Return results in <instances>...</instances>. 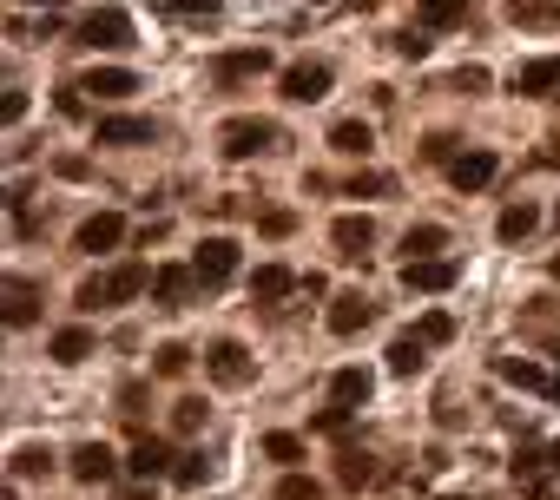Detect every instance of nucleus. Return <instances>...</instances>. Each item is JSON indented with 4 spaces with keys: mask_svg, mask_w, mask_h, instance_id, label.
Here are the masks:
<instances>
[{
    "mask_svg": "<svg viewBox=\"0 0 560 500\" xmlns=\"http://www.w3.org/2000/svg\"><path fill=\"white\" fill-rule=\"evenodd\" d=\"M33 316H40V297H33V283H27V277H14V283H7V323L27 329Z\"/></svg>",
    "mask_w": 560,
    "mask_h": 500,
    "instance_id": "nucleus-23",
    "label": "nucleus"
},
{
    "mask_svg": "<svg viewBox=\"0 0 560 500\" xmlns=\"http://www.w3.org/2000/svg\"><path fill=\"white\" fill-rule=\"evenodd\" d=\"M205 474H211V461H205V454H178L172 481H178V487H205Z\"/></svg>",
    "mask_w": 560,
    "mask_h": 500,
    "instance_id": "nucleus-31",
    "label": "nucleus"
},
{
    "mask_svg": "<svg viewBox=\"0 0 560 500\" xmlns=\"http://www.w3.org/2000/svg\"><path fill=\"white\" fill-rule=\"evenodd\" d=\"M416 14L429 27H455V20H468V0H416Z\"/></svg>",
    "mask_w": 560,
    "mask_h": 500,
    "instance_id": "nucleus-28",
    "label": "nucleus"
},
{
    "mask_svg": "<svg viewBox=\"0 0 560 500\" xmlns=\"http://www.w3.org/2000/svg\"><path fill=\"white\" fill-rule=\"evenodd\" d=\"M455 257H416V264H402V283L416 290V297H442V290H455Z\"/></svg>",
    "mask_w": 560,
    "mask_h": 500,
    "instance_id": "nucleus-5",
    "label": "nucleus"
},
{
    "mask_svg": "<svg viewBox=\"0 0 560 500\" xmlns=\"http://www.w3.org/2000/svg\"><path fill=\"white\" fill-rule=\"evenodd\" d=\"M422 158H435V165H455V139H448V132H435V139L422 145Z\"/></svg>",
    "mask_w": 560,
    "mask_h": 500,
    "instance_id": "nucleus-41",
    "label": "nucleus"
},
{
    "mask_svg": "<svg viewBox=\"0 0 560 500\" xmlns=\"http://www.w3.org/2000/svg\"><path fill=\"white\" fill-rule=\"evenodd\" d=\"M297 283H304L297 270H284V264H257V277H251V303H284Z\"/></svg>",
    "mask_w": 560,
    "mask_h": 500,
    "instance_id": "nucleus-18",
    "label": "nucleus"
},
{
    "mask_svg": "<svg viewBox=\"0 0 560 500\" xmlns=\"http://www.w3.org/2000/svg\"><path fill=\"white\" fill-rule=\"evenodd\" d=\"M429 47H435L429 33H396V53H402V60H422Z\"/></svg>",
    "mask_w": 560,
    "mask_h": 500,
    "instance_id": "nucleus-40",
    "label": "nucleus"
},
{
    "mask_svg": "<svg viewBox=\"0 0 560 500\" xmlns=\"http://www.w3.org/2000/svg\"><path fill=\"white\" fill-rule=\"evenodd\" d=\"M264 73H271V53H264V47H244V53H224V60H218L224 86H238V79H264Z\"/></svg>",
    "mask_w": 560,
    "mask_h": 500,
    "instance_id": "nucleus-19",
    "label": "nucleus"
},
{
    "mask_svg": "<svg viewBox=\"0 0 560 500\" xmlns=\"http://www.w3.org/2000/svg\"><path fill=\"white\" fill-rule=\"evenodd\" d=\"M47 468H53L47 448H14V474H47Z\"/></svg>",
    "mask_w": 560,
    "mask_h": 500,
    "instance_id": "nucleus-35",
    "label": "nucleus"
},
{
    "mask_svg": "<svg viewBox=\"0 0 560 500\" xmlns=\"http://www.w3.org/2000/svg\"><path fill=\"white\" fill-rule=\"evenodd\" d=\"M495 369H501V382H514V389H534V395H547V402H560V375H547L541 362H528V356H501Z\"/></svg>",
    "mask_w": 560,
    "mask_h": 500,
    "instance_id": "nucleus-6",
    "label": "nucleus"
},
{
    "mask_svg": "<svg viewBox=\"0 0 560 500\" xmlns=\"http://www.w3.org/2000/svg\"><path fill=\"white\" fill-rule=\"evenodd\" d=\"M508 93H521V99L560 93V60H528V66H514V73H508Z\"/></svg>",
    "mask_w": 560,
    "mask_h": 500,
    "instance_id": "nucleus-9",
    "label": "nucleus"
},
{
    "mask_svg": "<svg viewBox=\"0 0 560 500\" xmlns=\"http://www.w3.org/2000/svg\"><path fill=\"white\" fill-rule=\"evenodd\" d=\"M554 277H560V257H554Z\"/></svg>",
    "mask_w": 560,
    "mask_h": 500,
    "instance_id": "nucleus-46",
    "label": "nucleus"
},
{
    "mask_svg": "<svg viewBox=\"0 0 560 500\" xmlns=\"http://www.w3.org/2000/svg\"><path fill=\"white\" fill-rule=\"evenodd\" d=\"M172 428L178 435H198V428H205V402H198V395H178L172 402Z\"/></svg>",
    "mask_w": 560,
    "mask_h": 500,
    "instance_id": "nucleus-30",
    "label": "nucleus"
},
{
    "mask_svg": "<svg viewBox=\"0 0 560 500\" xmlns=\"http://www.w3.org/2000/svg\"><path fill=\"white\" fill-rule=\"evenodd\" d=\"M416 336H422V343H448V336H455V316H442V310H429V316H422V323H416Z\"/></svg>",
    "mask_w": 560,
    "mask_h": 500,
    "instance_id": "nucleus-32",
    "label": "nucleus"
},
{
    "mask_svg": "<svg viewBox=\"0 0 560 500\" xmlns=\"http://www.w3.org/2000/svg\"><path fill=\"white\" fill-rule=\"evenodd\" d=\"M323 93H330V66H323V60H297V66H284V99L310 106V99H323Z\"/></svg>",
    "mask_w": 560,
    "mask_h": 500,
    "instance_id": "nucleus-8",
    "label": "nucleus"
},
{
    "mask_svg": "<svg viewBox=\"0 0 560 500\" xmlns=\"http://www.w3.org/2000/svg\"><path fill=\"white\" fill-rule=\"evenodd\" d=\"M192 270H198V283H205V290L231 283V277H238V244H231V237H205V244H198V257H192Z\"/></svg>",
    "mask_w": 560,
    "mask_h": 500,
    "instance_id": "nucleus-4",
    "label": "nucleus"
},
{
    "mask_svg": "<svg viewBox=\"0 0 560 500\" xmlns=\"http://www.w3.org/2000/svg\"><path fill=\"white\" fill-rule=\"evenodd\" d=\"M80 47H93V53L132 47V14H126V7H93V14L80 20Z\"/></svg>",
    "mask_w": 560,
    "mask_h": 500,
    "instance_id": "nucleus-2",
    "label": "nucleus"
},
{
    "mask_svg": "<svg viewBox=\"0 0 560 500\" xmlns=\"http://www.w3.org/2000/svg\"><path fill=\"white\" fill-rule=\"evenodd\" d=\"M257 231H264V237H290V231H297V218H290V211H264Z\"/></svg>",
    "mask_w": 560,
    "mask_h": 500,
    "instance_id": "nucleus-39",
    "label": "nucleus"
},
{
    "mask_svg": "<svg viewBox=\"0 0 560 500\" xmlns=\"http://www.w3.org/2000/svg\"><path fill=\"white\" fill-rule=\"evenodd\" d=\"M534 224H541V211H534V204H508V211H501V224H495V237H501V244H521Z\"/></svg>",
    "mask_w": 560,
    "mask_h": 500,
    "instance_id": "nucleus-24",
    "label": "nucleus"
},
{
    "mask_svg": "<svg viewBox=\"0 0 560 500\" xmlns=\"http://www.w3.org/2000/svg\"><path fill=\"white\" fill-rule=\"evenodd\" d=\"M165 461H172V448H165L159 435H145V441H132V461H126V468L139 474V481H159V474H165Z\"/></svg>",
    "mask_w": 560,
    "mask_h": 500,
    "instance_id": "nucleus-22",
    "label": "nucleus"
},
{
    "mask_svg": "<svg viewBox=\"0 0 560 500\" xmlns=\"http://www.w3.org/2000/svg\"><path fill=\"white\" fill-rule=\"evenodd\" d=\"M66 468H73V481H112V468H119V461H112V448L106 441H80V448L66 454Z\"/></svg>",
    "mask_w": 560,
    "mask_h": 500,
    "instance_id": "nucleus-12",
    "label": "nucleus"
},
{
    "mask_svg": "<svg viewBox=\"0 0 560 500\" xmlns=\"http://www.w3.org/2000/svg\"><path fill=\"white\" fill-rule=\"evenodd\" d=\"M178 14H211V7H218V0H172Z\"/></svg>",
    "mask_w": 560,
    "mask_h": 500,
    "instance_id": "nucleus-43",
    "label": "nucleus"
},
{
    "mask_svg": "<svg viewBox=\"0 0 560 500\" xmlns=\"http://www.w3.org/2000/svg\"><path fill=\"white\" fill-rule=\"evenodd\" d=\"M330 152H343V158H369V152H376V132H369L363 119H336V125H330Z\"/></svg>",
    "mask_w": 560,
    "mask_h": 500,
    "instance_id": "nucleus-20",
    "label": "nucleus"
},
{
    "mask_svg": "<svg viewBox=\"0 0 560 500\" xmlns=\"http://www.w3.org/2000/svg\"><path fill=\"white\" fill-rule=\"evenodd\" d=\"M310 7H330V0H310Z\"/></svg>",
    "mask_w": 560,
    "mask_h": 500,
    "instance_id": "nucleus-45",
    "label": "nucleus"
},
{
    "mask_svg": "<svg viewBox=\"0 0 560 500\" xmlns=\"http://www.w3.org/2000/svg\"><path fill=\"white\" fill-rule=\"evenodd\" d=\"M264 454L290 468V461H304V441H297V435H264Z\"/></svg>",
    "mask_w": 560,
    "mask_h": 500,
    "instance_id": "nucleus-33",
    "label": "nucleus"
},
{
    "mask_svg": "<svg viewBox=\"0 0 560 500\" xmlns=\"http://www.w3.org/2000/svg\"><path fill=\"white\" fill-rule=\"evenodd\" d=\"M422 349H429L422 336H396V343H389V375H416L422 362H429Z\"/></svg>",
    "mask_w": 560,
    "mask_h": 500,
    "instance_id": "nucleus-25",
    "label": "nucleus"
},
{
    "mask_svg": "<svg viewBox=\"0 0 560 500\" xmlns=\"http://www.w3.org/2000/svg\"><path fill=\"white\" fill-rule=\"evenodd\" d=\"M152 369H159V375H185V369H192V349H185V343H165Z\"/></svg>",
    "mask_w": 560,
    "mask_h": 500,
    "instance_id": "nucleus-34",
    "label": "nucleus"
},
{
    "mask_svg": "<svg viewBox=\"0 0 560 500\" xmlns=\"http://www.w3.org/2000/svg\"><path fill=\"white\" fill-rule=\"evenodd\" d=\"M205 369L218 375L224 389H238V382H251V349L224 336V343H211V349H205Z\"/></svg>",
    "mask_w": 560,
    "mask_h": 500,
    "instance_id": "nucleus-7",
    "label": "nucleus"
},
{
    "mask_svg": "<svg viewBox=\"0 0 560 500\" xmlns=\"http://www.w3.org/2000/svg\"><path fill=\"white\" fill-rule=\"evenodd\" d=\"M152 139H159V125H152V119H132V112L99 119V145H152Z\"/></svg>",
    "mask_w": 560,
    "mask_h": 500,
    "instance_id": "nucleus-17",
    "label": "nucleus"
},
{
    "mask_svg": "<svg viewBox=\"0 0 560 500\" xmlns=\"http://www.w3.org/2000/svg\"><path fill=\"white\" fill-rule=\"evenodd\" d=\"M369 316H376V303H369L363 290H343V297H330V329H336V336H356Z\"/></svg>",
    "mask_w": 560,
    "mask_h": 500,
    "instance_id": "nucleus-15",
    "label": "nucleus"
},
{
    "mask_svg": "<svg viewBox=\"0 0 560 500\" xmlns=\"http://www.w3.org/2000/svg\"><path fill=\"white\" fill-rule=\"evenodd\" d=\"M369 474H376V468H369V454H350V461H343V487H363Z\"/></svg>",
    "mask_w": 560,
    "mask_h": 500,
    "instance_id": "nucleus-42",
    "label": "nucleus"
},
{
    "mask_svg": "<svg viewBox=\"0 0 560 500\" xmlns=\"http://www.w3.org/2000/svg\"><path fill=\"white\" fill-rule=\"evenodd\" d=\"M495 172H501L495 152H462L455 165H448V185L455 191H481V185H495Z\"/></svg>",
    "mask_w": 560,
    "mask_h": 500,
    "instance_id": "nucleus-11",
    "label": "nucleus"
},
{
    "mask_svg": "<svg viewBox=\"0 0 560 500\" xmlns=\"http://www.w3.org/2000/svg\"><path fill=\"white\" fill-rule=\"evenodd\" d=\"M277 500H317V481H304V474H284V481H277Z\"/></svg>",
    "mask_w": 560,
    "mask_h": 500,
    "instance_id": "nucleus-37",
    "label": "nucleus"
},
{
    "mask_svg": "<svg viewBox=\"0 0 560 500\" xmlns=\"http://www.w3.org/2000/svg\"><path fill=\"white\" fill-rule=\"evenodd\" d=\"M192 283H198V270H185V264H159V270H152V297H159L165 310H185V303H192Z\"/></svg>",
    "mask_w": 560,
    "mask_h": 500,
    "instance_id": "nucleus-13",
    "label": "nucleus"
},
{
    "mask_svg": "<svg viewBox=\"0 0 560 500\" xmlns=\"http://www.w3.org/2000/svg\"><path fill=\"white\" fill-rule=\"evenodd\" d=\"M93 356V329H60L53 336V362H86Z\"/></svg>",
    "mask_w": 560,
    "mask_h": 500,
    "instance_id": "nucleus-27",
    "label": "nucleus"
},
{
    "mask_svg": "<svg viewBox=\"0 0 560 500\" xmlns=\"http://www.w3.org/2000/svg\"><path fill=\"white\" fill-rule=\"evenodd\" d=\"M448 93H488V66H462L448 79Z\"/></svg>",
    "mask_w": 560,
    "mask_h": 500,
    "instance_id": "nucleus-36",
    "label": "nucleus"
},
{
    "mask_svg": "<svg viewBox=\"0 0 560 500\" xmlns=\"http://www.w3.org/2000/svg\"><path fill=\"white\" fill-rule=\"evenodd\" d=\"M448 500H468V494H448Z\"/></svg>",
    "mask_w": 560,
    "mask_h": 500,
    "instance_id": "nucleus-47",
    "label": "nucleus"
},
{
    "mask_svg": "<svg viewBox=\"0 0 560 500\" xmlns=\"http://www.w3.org/2000/svg\"><path fill=\"white\" fill-rule=\"evenodd\" d=\"M119 237H126V218H119V211H93V218L80 224V237H73V244H80L86 257H99V250H112Z\"/></svg>",
    "mask_w": 560,
    "mask_h": 500,
    "instance_id": "nucleus-14",
    "label": "nucleus"
},
{
    "mask_svg": "<svg viewBox=\"0 0 560 500\" xmlns=\"http://www.w3.org/2000/svg\"><path fill=\"white\" fill-rule=\"evenodd\" d=\"M402 250H409V264H416V257H435V250H448V231L442 224H416V231L402 237Z\"/></svg>",
    "mask_w": 560,
    "mask_h": 500,
    "instance_id": "nucleus-26",
    "label": "nucleus"
},
{
    "mask_svg": "<svg viewBox=\"0 0 560 500\" xmlns=\"http://www.w3.org/2000/svg\"><path fill=\"white\" fill-rule=\"evenodd\" d=\"M369 389H376V375H369V369H336L330 375V402L336 408H363Z\"/></svg>",
    "mask_w": 560,
    "mask_h": 500,
    "instance_id": "nucleus-21",
    "label": "nucleus"
},
{
    "mask_svg": "<svg viewBox=\"0 0 560 500\" xmlns=\"http://www.w3.org/2000/svg\"><path fill=\"white\" fill-rule=\"evenodd\" d=\"M508 20H521V27H547V20H560L554 0H508Z\"/></svg>",
    "mask_w": 560,
    "mask_h": 500,
    "instance_id": "nucleus-29",
    "label": "nucleus"
},
{
    "mask_svg": "<svg viewBox=\"0 0 560 500\" xmlns=\"http://www.w3.org/2000/svg\"><path fill=\"white\" fill-rule=\"evenodd\" d=\"M389 191V178L383 172H363V178H350V198H383Z\"/></svg>",
    "mask_w": 560,
    "mask_h": 500,
    "instance_id": "nucleus-38",
    "label": "nucleus"
},
{
    "mask_svg": "<svg viewBox=\"0 0 560 500\" xmlns=\"http://www.w3.org/2000/svg\"><path fill=\"white\" fill-rule=\"evenodd\" d=\"M330 244H336V257H343V264H363L369 244H376V224H369V218H336V224H330Z\"/></svg>",
    "mask_w": 560,
    "mask_h": 500,
    "instance_id": "nucleus-10",
    "label": "nucleus"
},
{
    "mask_svg": "<svg viewBox=\"0 0 560 500\" xmlns=\"http://www.w3.org/2000/svg\"><path fill=\"white\" fill-rule=\"evenodd\" d=\"M152 290V277H145V264H119V270H106V277H86L80 283V310H119V303H132V297H145Z\"/></svg>",
    "mask_w": 560,
    "mask_h": 500,
    "instance_id": "nucleus-1",
    "label": "nucleus"
},
{
    "mask_svg": "<svg viewBox=\"0 0 560 500\" xmlns=\"http://www.w3.org/2000/svg\"><path fill=\"white\" fill-rule=\"evenodd\" d=\"M277 145V125L271 119H224L218 125V152L224 158H257Z\"/></svg>",
    "mask_w": 560,
    "mask_h": 500,
    "instance_id": "nucleus-3",
    "label": "nucleus"
},
{
    "mask_svg": "<svg viewBox=\"0 0 560 500\" xmlns=\"http://www.w3.org/2000/svg\"><path fill=\"white\" fill-rule=\"evenodd\" d=\"M547 468H560V441H554V448H547Z\"/></svg>",
    "mask_w": 560,
    "mask_h": 500,
    "instance_id": "nucleus-44",
    "label": "nucleus"
},
{
    "mask_svg": "<svg viewBox=\"0 0 560 500\" xmlns=\"http://www.w3.org/2000/svg\"><path fill=\"white\" fill-rule=\"evenodd\" d=\"M80 86L99 93V99H132V93H139V73H132V66H93Z\"/></svg>",
    "mask_w": 560,
    "mask_h": 500,
    "instance_id": "nucleus-16",
    "label": "nucleus"
}]
</instances>
